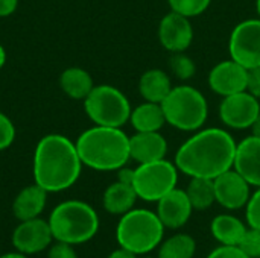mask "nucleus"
<instances>
[{
  "label": "nucleus",
  "mask_w": 260,
  "mask_h": 258,
  "mask_svg": "<svg viewBox=\"0 0 260 258\" xmlns=\"http://www.w3.org/2000/svg\"><path fill=\"white\" fill-rule=\"evenodd\" d=\"M236 144L235 138L225 129L201 128L178 148L175 166L178 172L190 178L215 179L233 169Z\"/></svg>",
  "instance_id": "1"
},
{
  "label": "nucleus",
  "mask_w": 260,
  "mask_h": 258,
  "mask_svg": "<svg viewBox=\"0 0 260 258\" xmlns=\"http://www.w3.org/2000/svg\"><path fill=\"white\" fill-rule=\"evenodd\" d=\"M82 166L76 144L66 135H44L35 148L34 179L47 193L70 189L78 181Z\"/></svg>",
  "instance_id": "2"
},
{
  "label": "nucleus",
  "mask_w": 260,
  "mask_h": 258,
  "mask_svg": "<svg viewBox=\"0 0 260 258\" xmlns=\"http://www.w3.org/2000/svg\"><path fill=\"white\" fill-rule=\"evenodd\" d=\"M75 144L82 164L93 170H119L131 160L129 137L122 128L94 125L84 131Z\"/></svg>",
  "instance_id": "3"
},
{
  "label": "nucleus",
  "mask_w": 260,
  "mask_h": 258,
  "mask_svg": "<svg viewBox=\"0 0 260 258\" xmlns=\"http://www.w3.org/2000/svg\"><path fill=\"white\" fill-rule=\"evenodd\" d=\"M49 225L55 240L69 245H81L96 236L99 217L87 202L66 201L53 208Z\"/></svg>",
  "instance_id": "4"
},
{
  "label": "nucleus",
  "mask_w": 260,
  "mask_h": 258,
  "mask_svg": "<svg viewBox=\"0 0 260 258\" xmlns=\"http://www.w3.org/2000/svg\"><path fill=\"white\" fill-rule=\"evenodd\" d=\"M165 234V225L158 219L157 213L145 208L131 210L125 213L116 230L117 243L120 248L142 255L155 249Z\"/></svg>",
  "instance_id": "5"
},
{
  "label": "nucleus",
  "mask_w": 260,
  "mask_h": 258,
  "mask_svg": "<svg viewBox=\"0 0 260 258\" xmlns=\"http://www.w3.org/2000/svg\"><path fill=\"white\" fill-rule=\"evenodd\" d=\"M166 123L184 132L201 129L209 116L204 94L190 85H177L161 102Z\"/></svg>",
  "instance_id": "6"
},
{
  "label": "nucleus",
  "mask_w": 260,
  "mask_h": 258,
  "mask_svg": "<svg viewBox=\"0 0 260 258\" xmlns=\"http://www.w3.org/2000/svg\"><path fill=\"white\" fill-rule=\"evenodd\" d=\"M84 109L88 119L99 126L122 128L129 122L131 103L128 97L113 85H94L84 99Z\"/></svg>",
  "instance_id": "7"
},
{
  "label": "nucleus",
  "mask_w": 260,
  "mask_h": 258,
  "mask_svg": "<svg viewBox=\"0 0 260 258\" xmlns=\"http://www.w3.org/2000/svg\"><path fill=\"white\" fill-rule=\"evenodd\" d=\"M178 182V169L175 163L168 160H157L151 163L139 164L134 169L133 187L139 199L148 202H157L165 195L177 187Z\"/></svg>",
  "instance_id": "8"
},
{
  "label": "nucleus",
  "mask_w": 260,
  "mask_h": 258,
  "mask_svg": "<svg viewBox=\"0 0 260 258\" xmlns=\"http://www.w3.org/2000/svg\"><path fill=\"white\" fill-rule=\"evenodd\" d=\"M230 58L245 68L260 67V18L244 20L232 30Z\"/></svg>",
  "instance_id": "9"
},
{
  "label": "nucleus",
  "mask_w": 260,
  "mask_h": 258,
  "mask_svg": "<svg viewBox=\"0 0 260 258\" xmlns=\"http://www.w3.org/2000/svg\"><path fill=\"white\" fill-rule=\"evenodd\" d=\"M260 111V100L247 90L222 97L219 103V119L232 129H250Z\"/></svg>",
  "instance_id": "10"
},
{
  "label": "nucleus",
  "mask_w": 260,
  "mask_h": 258,
  "mask_svg": "<svg viewBox=\"0 0 260 258\" xmlns=\"http://www.w3.org/2000/svg\"><path fill=\"white\" fill-rule=\"evenodd\" d=\"M207 81L213 93L221 97H227L247 90L248 68L230 58L218 62L210 70Z\"/></svg>",
  "instance_id": "11"
},
{
  "label": "nucleus",
  "mask_w": 260,
  "mask_h": 258,
  "mask_svg": "<svg viewBox=\"0 0 260 258\" xmlns=\"http://www.w3.org/2000/svg\"><path fill=\"white\" fill-rule=\"evenodd\" d=\"M157 35L160 44L171 53L184 52L193 41V27L190 18L171 11L160 20Z\"/></svg>",
  "instance_id": "12"
},
{
  "label": "nucleus",
  "mask_w": 260,
  "mask_h": 258,
  "mask_svg": "<svg viewBox=\"0 0 260 258\" xmlns=\"http://www.w3.org/2000/svg\"><path fill=\"white\" fill-rule=\"evenodd\" d=\"M52 240L53 234L49 220H43L40 217L20 222L12 234L14 248L26 255L44 251L52 243Z\"/></svg>",
  "instance_id": "13"
},
{
  "label": "nucleus",
  "mask_w": 260,
  "mask_h": 258,
  "mask_svg": "<svg viewBox=\"0 0 260 258\" xmlns=\"http://www.w3.org/2000/svg\"><path fill=\"white\" fill-rule=\"evenodd\" d=\"M213 184L216 202L227 210H239L245 207L251 196L250 184L235 169H230L216 176Z\"/></svg>",
  "instance_id": "14"
},
{
  "label": "nucleus",
  "mask_w": 260,
  "mask_h": 258,
  "mask_svg": "<svg viewBox=\"0 0 260 258\" xmlns=\"http://www.w3.org/2000/svg\"><path fill=\"white\" fill-rule=\"evenodd\" d=\"M193 207L187 198L186 190L174 189L157 201V216L161 224L168 228L177 230L187 224Z\"/></svg>",
  "instance_id": "15"
},
{
  "label": "nucleus",
  "mask_w": 260,
  "mask_h": 258,
  "mask_svg": "<svg viewBox=\"0 0 260 258\" xmlns=\"http://www.w3.org/2000/svg\"><path fill=\"white\" fill-rule=\"evenodd\" d=\"M233 169L241 173L250 186L260 187V138L250 135L236 144Z\"/></svg>",
  "instance_id": "16"
},
{
  "label": "nucleus",
  "mask_w": 260,
  "mask_h": 258,
  "mask_svg": "<svg viewBox=\"0 0 260 258\" xmlns=\"http://www.w3.org/2000/svg\"><path fill=\"white\" fill-rule=\"evenodd\" d=\"M168 154V141L158 132H136L129 137V157L139 164L163 160Z\"/></svg>",
  "instance_id": "17"
},
{
  "label": "nucleus",
  "mask_w": 260,
  "mask_h": 258,
  "mask_svg": "<svg viewBox=\"0 0 260 258\" xmlns=\"http://www.w3.org/2000/svg\"><path fill=\"white\" fill-rule=\"evenodd\" d=\"M47 202V192L38 184H32L24 187L12 202L14 216L23 222L40 217Z\"/></svg>",
  "instance_id": "18"
},
{
  "label": "nucleus",
  "mask_w": 260,
  "mask_h": 258,
  "mask_svg": "<svg viewBox=\"0 0 260 258\" xmlns=\"http://www.w3.org/2000/svg\"><path fill=\"white\" fill-rule=\"evenodd\" d=\"M172 88L169 75L160 68L146 70L139 79V93L146 102L161 103Z\"/></svg>",
  "instance_id": "19"
},
{
  "label": "nucleus",
  "mask_w": 260,
  "mask_h": 258,
  "mask_svg": "<svg viewBox=\"0 0 260 258\" xmlns=\"http://www.w3.org/2000/svg\"><path fill=\"white\" fill-rule=\"evenodd\" d=\"M137 198L139 196H137L133 184L116 181L110 187H107V190L104 192L102 204H104V208L110 214L123 216L125 213L133 210Z\"/></svg>",
  "instance_id": "20"
},
{
  "label": "nucleus",
  "mask_w": 260,
  "mask_h": 258,
  "mask_svg": "<svg viewBox=\"0 0 260 258\" xmlns=\"http://www.w3.org/2000/svg\"><path fill=\"white\" fill-rule=\"evenodd\" d=\"M129 123L136 132H158L166 125L161 103L143 102L131 109Z\"/></svg>",
  "instance_id": "21"
},
{
  "label": "nucleus",
  "mask_w": 260,
  "mask_h": 258,
  "mask_svg": "<svg viewBox=\"0 0 260 258\" xmlns=\"http://www.w3.org/2000/svg\"><path fill=\"white\" fill-rule=\"evenodd\" d=\"M59 87L70 99L84 100L94 88V82L87 70L81 67H69L59 76Z\"/></svg>",
  "instance_id": "22"
},
{
  "label": "nucleus",
  "mask_w": 260,
  "mask_h": 258,
  "mask_svg": "<svg viewBox=\"0 0 260 258\" xmlns=\"http://www.w3.org/2000/svg\"><path fill=\"white\" fill-rule=\"evenodd\" d=\"M213 237L225 246H238L247 231V227L235 216L219 214L210 225Z\"/></svg>",
  "instance_id": "23"
},
{
  "label": "nucleus",
  "mask_w": 260,
  "mask_h": 258,
  "mask_svg": "<svg viewBox=\"0 0 260 258\" xmlns=\"http://www.w3.org/2000/svg\"><path fill=\"white\" fill-rule=\"evenodd\" d=\"M186 193L193 210H207L213 202H216L215 184L213 179L209 178H190Z\"/></svg>",
  "instance_id": "24"
},
{
  "label": "nucleus",
  "mask_w": 260,
  "mask_h": 258,
  "mask_svg": "<svg viewBox=\"0 0 260 258\" xmlns=\"http://www.w3.org/2000/svg\"><path fill=\"white\" fill-rule=\"evenodd\" d=\"M197 249L195 240L187 234H177L163 242L158 258H193Z\"/></svg>",
  "instance_id": "25"
},
{
  "label": "nucleus",
  "mask_w": 260,
  "mask_h": 258,
  "mask_svg": "<svg viewBox=\"0 0 260 258\" xmlns=\"http://www.w3.org/2000/svg\"><path fill=\"white\" fill-rule=\"evenodd\" d=\"M168 3L172 12L192 18L204 14L209 9L212 0H168Z\"/></svg>",
  "instance_id": "26"
},
{
  "label": "nucleus",
  "mask_w": 260,
  "mask_h": 258,
  "mask_svg": "<svg viewBox=\"0 0 260 258\" xmlns=\"http://www.w3.org/2000/svg\"><path fill=\"white\" fill-rule=\"evenodd\" d=\"M169 65H171V71L175 75V78H178L181 81H187V79L193 78V75L197 71V65H195L193 59L190 56H187L184 52L172 53V56L169 59Z\"/></svg>",
  "instance_id": "27"
},
{
  "label": "nucleus",
  "mask_w": 260,
  "mask_h": 258,
  "mask_svg": "<svg viewBox=\"0 0 260 258\" xmlns=\"http://www.w3.org/2000/svg\"><path fill=\"white\" fill-rule=\"evenodd\" d=\"M238 246L250 258H260V230L257 228L247 230Z\"/></svg>",
  "instance_id": "28"
},
{
  "label": "nucleus",
  "mask_w": 260,
  "mask_h": 258,
  "mask_svg": "<svg viewBox=\"0 0 260 258\" xmlns=\"http://www.w3.org/2000/svg\"><path fill=\"white\" fill-rule=\"evenodd\" d=\"M15 126L12 120L0 111V151H5L12 146L15 140Z\"/></svg>",
  "instance_id": "29"
},
{
  "label": "nucleus",
  "mask_w": 260,
  "mask_h": 258,
  "mask_svg": "<svg viewBox=\"0 0 260 258\" xmlns=\"http://www.w3.org/2000/svg\"><path fill=\"white\" fill-rule=\"evenodd\" d=\"M247 222L250 228L260 230V187L250 196L247 202Z\"/></svg>",
  "instance_id": "30"
},
{
  "label": "nucleus",
  "mask_w": 260,
  "mask_h": 258,
  "mask_svg": "<svg viewBox=\"0 0 260 258\" xmlns=\"http://www.w3.org/2000/svg\"><path fill=\"white\" fill-rule=\"evenodd\" d=\"M207 258H250L239 246H225L221 245Z\"/></svg>",
  "instance_id": "31"
},
{
  "label": "nucleus",
  "mask_w": 260,
  "mask_h": 258,
  "mask_svg": "<svg viewBox=\"0 0 260 258\" xmlns=\"http://www.w3.org/2000/svg\"><path fill=\"white\" fill-rule=\"evenodd\" d=\"M47 258H78V255L73 249V245L58 242L55 246L50 248Z\"/></svg>",
  "instance_id": "32"
},
{
  "label": "nucleus",
  "mask_w": 260,
  "mask_h": 258,
  "mask_svg": "<svg viewBox=\"0 0 260 258\" xmlns=\"http://www.w3.org/2000/svg\"><path fill=\"white\" fill-rule=\"evenodd\" d=\"M247 91L260 100V67H254L248 70Z\"/></svg>",
  "instance_id": "33"
},
{
  "label": "nucleus",
  "mask_w": 260,
  "mask_h": 258,
  "mask_svg": "<svg viewBox=\"0 0 260 258\" xmlns=\"http://www.w3.org/2000/svg\"><path fill=\"white\" fill-rule=\"evenodd\" d=\"M17 6H18V0H0V18L12 15Z\"/></svg>",
  "instance_id": "34"
},
{
  "label": "nucleus",
  "mask_w": 260,
  "mask_h": 258,
  "mask_svg": "<svg viewBox=\"0 0 260 258\" xmlns=\"http://www.w3.org/2000/svg\"><path fill=\"white\" fill-rule=\"evenodd\" d=\"M108 258H136V254H133V252H129V251L120 248V249L111 252V254L108 255Z\"/></svg>",
  "instance_id": "35"
},
{
  "label": "nucleus",
  "mask_w": 260,
  "mask_h": 258,
  "mask_svg": "<svg viewBox=\"0 0 260 258\" xmlns=\"http://www.w3.org/2000/svg\"><path fill=\"white\" fill-rule=\"evenodd\" d=\"M250 129H251V135L260 138V111L259 114H257V117H256V120H254V123H253V126Z\"/></svg>",
  "instance_id": "36"
},
{
  "label": "nucleus",
  "mask_w": 260,
  "mask_h": 258,
  "mask_svg": "<svg viewBox=\"0 0 260 258\" xmlns=\"http://www.w3.org/2000/svg\"><path fill=\"white\" fill-rule=\"evenodd\" d=\"M0 258H27L26 257V254H23V252H8V254H3V255H0Z\"/></svg>",
  "instance_id": "37"
},
{
  "label": "nucleus",
  "mask_w": 260,
  "mask_h": 258,
  "mask_svg": "<svg viewBox=\"0 0 260 258\" xmlns=\"http://www.w3.org/2000/svg\"><path fill=\"white\" fill-rule=\"evenodd\" d=\"M5 62H6V52H5L3 46L0 44V70H2V67L5 65Z\"/></svg>",
  "instance_id": "38"
},
{
  "label": "nucleus",
  "mask_w": 260,
  "mask_h": 258,
  "mask_svg": "<svg viewBox=\"0 0 260 258\" xmlns=\"http://www.w3.org/2000/svg\"><path fill=\"white\" fill-rule=\"evenodd\" d=\"M256 11H257V15L260 18V0H256Z\"/></svg>",
  "instance_id": "39"
}]
</instances>
